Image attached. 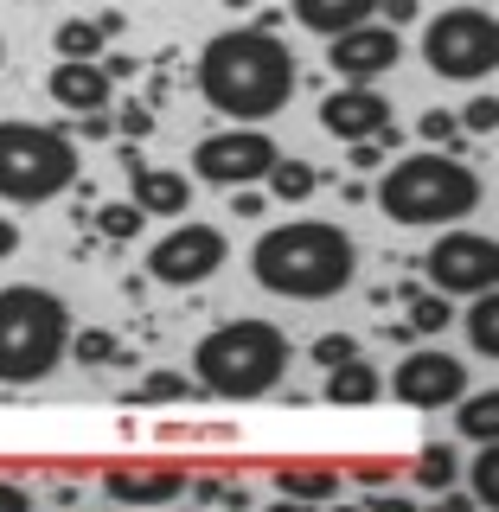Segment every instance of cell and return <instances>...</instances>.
I'll list each match as a JSON object with an SVG mask.
<instances>
[{"instance_id": "obj_1", "label": "cell", "mask_w": 499, "mask_h": 512, "mask_svg": "<svg viewBox=\"0 0 499 512\" xmlns=\"http://www.w3.org/2000/svg\"><path fill=\"white\" fill-rule=\"evenodd\" d=\"M199 84L205 109L231 122H269L288 109L301 71H295V52H288L282 32H263V26H231V32H212L199 52Z\"/></svg>"}, {"instance_id": "obj_2", "label": "cell", "mask_w": 499, "mask_h": 512, "mask_svg": "<svg viewBox=\"0 0 499 512\" xmlns=\"http://www.w3.org/2000/svg\"><path fill=\"white\" fill-rule=\"evenodd\" d=\"M250 276L263 295H282V301H333L359 276V244H352V231L327 218H288L256 237Z\"/></svg>"}, {"instance_id": "obj_3", "label": "cell", "mask_w": 499, "mask_h": 512, "mask_svg": "<svg viewBox=\"0 0 499 512\" xmlns=\"http://www.w3.org/2000/svg\"><path fill=\"white\" fill-rule=\"evenodd\" d=\"M372 199L404 231H442V224H461L468 212H480V173L455 148H423L391 160Z\"/></svg>"}, {"instance_id": "obj_4", "label": "cell", "mask_w": 499, "mask_h": 512, "mask_svg": "<svg viewBox=\"0 0 499 512\" xmlns=\"http://www.w3.org/2000/svg\"><path fill=\"white\" fill-rule=\"evenodd\" d=\"M288 359H295V346H288L276 320L244 314V320L212 327L192 346V378H199V391L224 397V404H256L288 378Z\"/></svg>"}, {"instance_id": "obj_5", "label": "cell", "mask_w": 499, "mask_h": 512, "mask_svg": "<svg viewBox=\"0 0 499 512\" xmlns=\"http://www.w3.org/2000/svg\"><path fill=\"white\" fill-rule=\"evenodd\" d=\"M64 346H71V308L58 288L45 282L0 288V384L7 391L45 384L64 365Z\"/></svg>"}, {"instance_id": "obj_6", "label": "cell", "mask_w": 499, "mask_h": 512, "mask_svg": "<svg viewBox=\"0 0 499 512\" xmlns=\"http://www.w3.org/2000/svg\"><path fill=\"white\" fill-rule=\"evenodd\" d=\"M77 186V141L52 122H0V199L7 205H52Z\"/></svg>"}, {"instance_id": "obj_7", "label": "cell", "mask_w": 499, "mask_h": 512, "mask_svg": "<svg viewBox=\"0 0 499 512\" xmlns=\"http://www.w3.org/2000/svg\"><path fill=\"white\" fill-rule=\"evenodd\" d=\"M423 64L448 84H480L499 64V26L493 7H448L423 26Z\"/></svg>"}, {"instance_id": "obj_8", "label": "cell", "mask_w": 499, "mask_h": 512, "mask_svg": "<svg viewBox=\"0 0 499 512\" xmlns=\"http://www.w3.org/2000/svg\"><path fill=\"white\" fill-rule=\"evenodd\" d=\"M224 263H231V237H224L218 224H199V218H180L148 250V276L160 288H205Z\"/></svg>"}, {"instance_id": "obj_9", "label": "cell", "mask_w": 499, "mask_h": 512, "mask_svg": "<svg viewBox=\"0 0 499 512\" xmlns=\"http://www.w3.org/2000/svg\"><path fill=\"white\" fill-rule=\"evenodd\" d=\"M276 141L263 135V122H237V128H224V135H205L199 148H192V180H205V186H256L269 167H276Z\"/></svg>"}, {"instance_id": "obj_10", "label": "cell", "mask_w": 499, "mask_h": 512, "mask_svg": "<svg viewBox=\"0 0 499 512\" xmlns=\"http://www.w3.org/2000/svg\"><path fill=\"white\" fill-rule=\"evenodd\" d=\"M423 276L436 282V295H480V288L499 282V244H493L487 231L442 224V237L423 256Z\"/></svg>"}, {"instance_id": "obj_11", "label": "cell", "mask_w": 499, "mask_h": 512, "mask_svg": "<svg viewBox=\"0 0 499 512\" xmlns=\"http://www.w3.org/2000/svg\"><path fill=\"white\" fill-rule=\"evenodd\" d=\"M461 391H468V365H461L455 352H442V346L404 352V365L391 372V397L410 404V410H448Z\"/></svg>"}, {"instance_id": "obj_12", "label": "cell", "mask_w": 499, "mask_h": 512, "mask_svg": "<svg viewBox=\"0 0 499 512\" xmlns=\"http://www.w3.org/2000/svg\"><path fill=\"white\" fill-rule=\"evenodd\" d=\"M397 58H404V39H397V26H378V20H359V26H346V32L327 39V64L346 84H372Z\"/></svg>"}, {"instance_id": "obj_13", "label": "cell", "mask_w": 499, "mask_h": 512, "mask_svg": "<svg viewBox=\"0 0 499 512\" xmlns=\"http://www.w3.org/2000/svg\"><path fill=\"white\" fill-rule=\"evenodd\" d=\"M103 500L173 506V500H186V468H167V461H116V468H103Z\"/></svg>"}, {"instance_id": "obj_14", "label": "cell", "mask_w": 499, "mask_h": 512, "mask_svg": "<svg viewBox=\"0 0 499 512\" xmlns=\"http://www.w3.org/2000/svg\"><path fill=\"white\" fill-rule=\"evenodd\" d=\"M320 128L333 141H378L391 128V96L372 90V84H346L320 103Z\"/></svg>"}, {"instance_id": "obj_15", "label": "cell", "mask_w": 499, "mask_h": 512, "mask_svg": "<svg viewBox=\"0 0 499 512\" xmlns=\"http://www.w3.org/2000/svg\"><path fill=\"white\" fill-rule=\"evenodd\" d=\"M122 167H128V186H135V205L148 218H180L192 212V180L180 167H148L135 148H122Z\"/></svg>"}, {"instance_id": "obj_16", "label": "cell", "mask_w": 499, "mask_h": 512, "mask_svg": "<svg viewBox=\"0 0 499 512\" xmlns=\"http://www.w3.org/2000/svg\"><path fill=\"white\" fill-rule=\"evenodd\" d=\"M45 90H52L58 109H71V116H90V109H109V90H116V77L103 71V58H58L52 77H45Z\"/></svg>"}, {"instance_id": "obj_17", "label": "cell", "mask_w": 499, "mask_h": 512, "mask_svg": "<svg viewBox=\"0 0 499 512\" xmlns=\"http://www.w3.org/2000/svg\"><path fill=\"white\" fill-rule=\"evenodd\" d=\"M295 26H308L314 39H333V32L359 26V20H378V0H288Z\"/></svg>"}, {"instance_id": "obj_18", "label": "cell", "mask_w": 499, "mask_h": 512, "mask_svg": "<svg viewBox=\"0 0 499 512\" xmlns=\"http://www.w3.org/2000/svg\"><path fill=\"white\" fill-rule=\"evenodd\" d=\"M378 391H384L378 365H365L359 352H352V359H340V365H327V404L365 410V404H378Z\"/></svg>"}, {"instance_id": "obj_19", "label": "cell", "mask_w": 499, "mask_h": 512, "mask_svg": "<svg viewBox=\"0 0 499 512\" xmlns=\"http://www.w3.org/2000/svg\"><path fill=\"white\" fill-rule=\"evenodd\" d=\"M269 480H276L282 500H333L340 493V468L333 461H282Z\"/></svg>"}, {"instance_id": "obj_20", "label": "cell", "mask_w": 499, "mask_h": 512, "mask_svg": "<svg viewBox=\"0 0 499 512\" xmlns=\"http://www.w3.org/2000/svg\"><path fill=\"white\" fill-rule=\"evenodd\" d=\"M455 410H461L455 429L468 442H499V391H493V384H487V391H461Z\"/></svg>"}, {"instance_id": "obj_21", "label": "cell", "mask_w": 499, "mask_h": 512, "mask_svg": "<svg viewBox=\"0 0 499 512\" xmlns=\"http://www.w3.org/2000/svg\"><path fill=\"white\" fill-rule=\"evenodd\" d=\"M461 320H468V346L493 365L499 359V295H493V288L468 295V314H461Z\"/></svg>"}, {"instance_id": "obj_22", "label": "cell", "mask_w": 499, "mask_h": 512, "mask_svg": "<svg viewBox=\"0 0 499 512\" xmlns=\"http://www.w3.org/2000/svg\"><path fill=\"white\" fill-rule=\"evenodd\" d=\"M263 180H269V199H282V205H301V199H314L320 173L308 167V160H295V154H276V167H269Z\"/></svg>"}, {"instance_id": "obj_23", "label": "cell", "mask_w": 499, "mask_h": 512, "mask_svg": "<svg viewBox=\"0 0 499 512\" xmlns=\"http://www.w3.org/2000/svg\"><path fill=\"white\" fill-rule=\"evenodd\" d=\"M186 397H199V378L173 372V365H160V372L135 384V404H186Z\"/></svg>"}, {"instance_id": "obj_24", "label": "cell", "mask_w": 499, "mask_h": 512, "mask_svg": "<svg viewBox=\"0 0 499 512\" xmlns=\"http://www.w3.org/2000/svg\"><path fill=\"white\" fill-rule=\"evenodd\" d=\"M416 487H423V493H442V487H455V474H461V455H455V448H448V442H429L423 448V455H416Z\"/></svg>"}, {"instance_id": "obj_25", "label": "cell", "mask_w": 499, "mask_h": 512, "mask_svg": "<svg viewBox=\"0 0 499 512\" xmlns=\"http://www.w3.org/2000/svg\"><path fill=\"white\" fill-rule=\"evenodd\" d=\"M64 359H77V365H128V359H122V346H116V333H103V327H84V333H71Z\"/></svg>"}, {"instance_id": "obj_26", "label": "cell", "mask_w": 499, "mask_h": 512, "mask_svg": "<svg viewBox=\"0 0 499 512\" xmlns=\"http://www.w3.org/2000/svg\"><path fill=\"white\" fill-rule=\"evenodd\" d=\"M480 448V455L468 461V468H461V474H468L474 480V506H499V442H474Z\"/></svg>"}, {"instance_id": "obj_27", "label": "cell", "mask_w": 499, "mask_h": 512, "mask_svg": "<svg viewBox=\"0 0 499 512\" xmlns=\"http://www.w3.org/2000/svg\"><path fill=\"white\" fill-rule=\"evenodd\" d=\"M52 45H58V58H103V26L96 20H64L52 32Z\"/></svg>"}, {"instance_id": "obj_28", "label": "cell", "mask_w": 499, "mask_h": 512, "mask_svg": "<svg viewBox=\"0 0 499 512\" xmlns=\"http://www.w3.org/2000/svg\"><path fill=\"white\" fill-rule=\"evenodd\" d=\"M455 320V308H448V295H429V288H416L410 295V333H423V340H436V333Z\"/></svg>"}, {"instance_id": "obj_29", "label": "cell", "mask_w": 499, "mask_h": 512, "mask_svg": "<svg viewBox=\"0 0 499 512\" xmlns=\"http://www.w3.org/2000/svg\"><path fill=\"white\" fill-rule=\"evenodd\" d=\"M141 224H148V212H141L135 199H122V205H103V212H96V231H103L109 244H128V237H141Z\"/></svg>"}, {"instance_id": "obj_30", "label": "cell", "mask_w": 499, "mask_h": 512, "mask_svg": "<svg viewBox=\"0 0 499 512\" xmlns=\"http://www.w3.org/2000/svg\"><path fill=\"white\" fill-rule=\"evenodd\" d=\"M461 135H493V128H499V96L487 90V96H474V103H461Z\"/></svg>"}, {"instance_id": "obj_31", "label": "cell", "mask_w": 499, "mask_h": 512, "mask_svg": "<svg viewBox=\"0 0 499 512\" xmlns=\"http://www.w3.org/2000/svg\"><path fill=\"white\" fill-rule=\"evenodd\" d=\"M416 135H423L429 148H455V141H461V122L448 116V109H423V122H416Z\"/></svg>"}, {"instance_id": "obj_32", "label": "cell", "mask_w": 499, "mask_h": 512, "mask_svg": "<svg viewBox=\"0 0 499 512\" xmlns=\"http://www.w3.org/2000/svg\"><path fill=\"white\" fill-rule=\"evenodd\" d=\"M186 493H192V500H205V506H224V500H231V506H244V500H250V493L237 487V480H199V487L186 480Z\"/></svg>"}, {"instance_id": "obj_33", "label": "cell", "mask_w": 499, "mask_h": 512, "mask_svg": "<svg viewBox=\"0 0 499 512\" xmlns=\"http://www.w3.org/2000/svg\"><path fill=\"white\" fill-rule=\"evenodd\" d=\"M352 352H359V340H352V333H320V340H314V365L327 372V365L352 359Z\"/></svg>"}, {"instance_id": "obj_34", "label": "cell", "mask_w": 499, "mask_h": 512, "mask_svg": "<svg viewBox=\"0 0 499 512\" xmlns=\"http://www.w3.org/2000/svg\"><path fill=\"white\" fill-rule=\"evenodd\" d=\"M116 128H122V141H148L154 135V109H141V103H128L122 116H116Z\"/></svg>"}, {"instance_id": "obj_35", "label": "cell", "mask_w": 499, "mask_h": 512, "mask_svg": "<svg viewBox=\"0 0 499 512\" xmlns=\"http://www.w3.org/2000/svg\"><path fill=\"white\" fill-rule=\"evenodd\" d=\"M231 212L237 218H263V192H256V186H231Z\"/></svg>"}, {"instance_id": "obj_36", "label": "cell", "mask_w": 499, "mask_h": 512, "mask_svg": "<svg viewBox=\"0 0 499 512\" xmlns=\"http://www.w3.org/2000/svg\"><path fill=\"white\" fill-rule=\"evenodd\" d=\"M352 480H359V487H391V461H359Z\"/></svg>"}, {"instance_id": "obj_37", "label": "cell", "mask_w": 499, "mask_h": 512, "mask_svg": "<svg viewBox=\"0 0 499 512\" xmlns=\"http://www.w3.org/2000/svg\"><path fill=\"white\" fill-rule=\"evenodd\" d=\"M378 13H384V26H410L416 20V0H378Z\"/></svg>"}, {"instance_id": "obj_38", "label": "cell", "mask_w": 499, "mask_h": 512, "mask_svg": "<svg viewBox=\"0 0 499 512\" xmlns=\"http://www.w3.org/2000/svg\"><path fill=\"white\" fill-rule=\"evenodd\" d=\"M26 506H32V493L20 480H0V512H26Z\"/></svg>"}, {"instance_id": "obj_39", "label": "cell", "mask_w": 499, "mask_h": 512, "mask_svg": "<svg viewBox=\"0 0 499 512\" xmlns=\"http://www.w3.org/2000/svg\"><path fill=\"white\" fill-rule=\"evenodd\" d=\"M13 250H20V224H13L7 212H0V263H7Z\"/></svg>"}, {"instance_id": "obj_40", "label": "cell", "mask_w": 499, "mask_h": 512, "mask_svg": "<svg viewBox=\"0 0 499 512\" xmlns=\"http://www.w3.org/2000/svg\"><path fill=\"white\" fill-rule=\"evenodd\" d=\"M352 167H378V141H352Z\"/></svg>"}, {"instance_id": "obj_41", "label": "cell", "mask_w": 499, "mask_h": 512, "mask_svg": "<svg viewBox=\"0 0 499 512\" xmlns=\"http://www.w3.org/2000/svg\"><path fill=\"white\" fill-rule=\"evenodd\" d=\"M436 500H442L448 512H468V506H474V493H448V487H442V493H436Z\"/></svg>"}, {"instance_id": "obj_42", "label": "cell", "mask_w": 499, "mask_h": 512, "mask_svg": "<svg viewBox=\"0 0 499 512\" xmlns=\"http://www.w3.org/2000/svg\"><path fill=\"white\" fill-rule=\"evenodd\" d=\"M224 7H250V0H224Z\"/></svg>"}, {"instance_id": "obj_43", "label": "cell", "mask_w": 499, "mask_h": 512, "mask_svg": "<svg viewBox=\"0 0 499 512\" xmlns=\"http://www.w3.org/2000/svg\"><path fill=\"white\" fill-rule=\"evenodd\" d=\"M0 64H7V39H0Z\"/></svg>"}]
</instances>
